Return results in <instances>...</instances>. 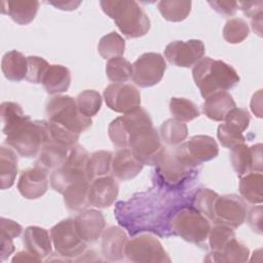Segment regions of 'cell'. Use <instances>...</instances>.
Masks as SVG:
<instances>
[{
  "instance_id": "obj_1",
  "label": "cell",
  "mask_w": 263,
  "mask_h": 263,
  "mask_svg": "<svg viewBox=\"0 0 263 263\" xmlns=\"http://www.w3.org/2000/svg\"><path fill=\"white\" fill-rule=\"evenodd\" d=\"M2 132L6 136L5 144L18 155L27 158L38 156L43 144L50 139L48 122L33 121L28 115Z\"/></svg>"
},
{
  "instance_id": "obj_2",
  "label": "cell",
  "mask_w": 263,
  "mask_h": 263,
  "mask_svg": "<svg viewBox=\"0 0 263 263\" xmlns=\"http://www.w3.org/2000/svg\"><path fill=\"white\" fill-rule=\"evenodd\" d=\"M192 76L202 98L218 92L226 91L239 82L235 69L221 60L202 58L193 66Z\"/></svg>"
},
{
  "instance_id": "obj_3",
  "label": "cell",
  "mask_w": 263,
  "mask_h": 263,
  "mask_svg": "<svg viewBox=\"0 0 263 263\" xmlns=\"http://www.w3.org/2000/svg\"><path fill=\"white\" fill-rule=\"evenodd\" d=\"M100 4L126 38L142 37L150 30V18L137 1L102 0Z\"/></svg>"
},
{
  "instance_id": "obj_4",
  "label": "cell",
  "mask_w": 263,
  "mask_h": 263,
  "mask_svg": "<svg viewBox=\"0 0 263 263\" xmlns=\"http://www.w3.org/2000/svg\"><path fill=\"white\" fill-rule=\"evenodd\" d=\"M45 112L48 122L79 135L92 124L91 118L79 112L76 100L70 96L58 95L52 97L46 103Z\"/></svg>"
},
{
  "instance_id": "obj_5",
  "label": "cell",
  "mask_w": 263,
  "mask_h": 263,
  "mask_svg": "<svg viewBox=\"0 0 263 263\" xmlns=\"http://www.w3.org/2000/svg\"><path fill=\"white\" fill-rule=\"evenodd\" d=\"M170 229L184 240L200 245L208 239L210 220L194 206L184 205L175 211L168 221Z\"/></svg>"
},
{
  "instance_id": "obj_6",
  "label": "cell",
  "mask_w": 263,
  "mask_h": 263,
  "mask_svg": "<svg viewBox=\"0 0 263 263\" xmlns=\"http://www.w3.org/2000/svg\"><path fill=\"white\" fill-rule=\"evenodd\" d=\"M128 148L144 165H157L166 152L159 133L153 125L135 130L129 137Z\"/></svg>"
},
{
  "instance_id": "obj_7",
  "label": "cell",
  "mask_w": 263,
  "mask_h": 263,
  "mask_svg": "<svg viewBox=\"0 0 263 263\" xmlns=\"http://www.w3.org/2000/svg\"><path fill=\"white\" fill-rule=\"evenodd\" d=\"M50 237L55 254L64 261H76L86 251V242L78 235L74 219H65L50 229Z\"/></svg>"
},
{
  "instance_id": "obj_8",
  "label": "cell",
  "mask_w": 263,
  "mask_h": 263,
  "mask_svg": "<svg viewBox=\"0 0 263 263\" xmlns=\"http://www.w3.org/2000/svg\"><path fill=\"white\" fill-rule=\"evenodd\" d=\"M173 152L181 162L190 167H195L216 158L219 147L213 137L197 135L183 142Z\"/></svg>"
},
{
  "instance_id": "obj_9",
  "label": "cell",
  "mask_w": 263,
  "mask_h": 263,
  "mask_svg": "<svg viewBox=\"0 0 263 263\" xmlns=\"http://www.w3.org/2000/svg\"><path fill=\"white\" fill-rule=\"evenodd\" d=\"M124 255L136 263H170L171 258L161 242L152 234L145 233L127 240Z\"/></svg>"
},
{
  "instance_id": "obj_10",
  "label": "cell",
  "mask_w": 263,
  "mask_h": 263,
  "mask_svg": "<svg viewBox=\"0 0 263 263\" xmlns=\"http://www.w3.org/2000/svg\"><path fill=\"white\" fill-rule=\"evenodd\" d=\"M166 70L165 59L158 52H145L133 64V81L140 87H150L160 82Z\"/></svg>"
},
{
  "instance_id": "obj_11",
  "label": "cell",
  "mask_w": 263,
  "mask_h": 263,
  "mask_svg": "<svg viewBox=\"0 0 263 263\" xmlns=\"http://www.w3.org/2000/svg\"><path fill=\"white\" fill-rule=\"evenodd\" d=\"M205 47L201 40H176L164 48V57L168 63L182 68L193 67L204 55Z\"/></svg>"
},
{
  "instance_id": "obj_12",
  "label": "cell",
  "mask_w": 263,
  "mask_h": 263,
  "mask_svg": "<svg viewBox=\"0 0 263 263\" xmlns=\"http://www.w3.org/2000/svg\"><path fill=\"white\" fill-rule=\"evenodd\" d=\"M247 217L245 200L235 194L218 196L214 209V223L224 224L233 229L239 227Z\"/></svg>"
},
{
  "instance_id": "obj_13",
  "label": "cell",
  "mask_w": 263,
  "mask_h": 263,
  "mask_svg": "<svg viewBox=\"0 0 263 263\" xmlns=\"http://www.w3.org/2000/svg\"><path fill=\"white\" fill-rule=\"evenodd\" d=\"M104 99L111 110L126 114L141 105L140 91L133 84L111 83L104 90Z\"/></svg>"
},
{
  "instance_id": "obj_14",
  "label": "cell",
  "mask_w": 263,
  "mask_h": 263,
  "mask_svg": "<svg viewBox=\"0 0 263 263\" xmlns=\"http://www.w3.org/2000/svg\"><path fill=\"white\" fill-rule=\"evenodd\" d=\"M193 167L181 162L174 152H165L156 165V176L161 184L168 189L180 187L190 177Z\"/></svg>"
},
{
  "instance_id": "obj_15",
  "label": "cell",
  "mask_w": 263,
  "mask_h": 263,
  "mask_svg": "<svg viewBox=\"0 0 263 263\" xmlns=\"http://www.w3.org/2000/svg\"><path fill=\"white\" fill-rule=\"evenodd\" d=\"M49 170L35 162V165L23 171L17 181V190L27 199H37L48 189Z\"/></svg>"
},
{
  "instance_id": "obj_16",
  "label": "cell",
  "mask_w": 263,
  "mask_h": 263,
  "mask_svg": "<svg viewBox=\"0 0 263 263\" xmlns=\"http://www.w3.org/2000/svg\"><path fill=\"white\" fill-rule=\"evenodd\" d=\"M74 223L78 235L86 243L97 241L106 226L103 214L93 209L80 212L74 219Z\"/></svg>"
},
{
  "instance_id": "obj_17",
  "label": "cell",
  "mask_w": 263,
  "mask_h": 263,
  "mask_svg": "<svg viewBox=\"0 0 263 263\" xmlns=\"http://www.w3.org/2000/svg\"><path fill=\"white\" fill-rule=\"evenodd\" d=\"M119 192L117 181L112 176H104L90 182L89 203L99 209L109 208L116 200Z\"/></svg>"
},
{
  "instance_id": "obj_18",
  "label": "cell",
  "mask_w": 263,
  "mask_h": 263,
  "mask_svg": "<svg viewBox=\"0 0 263 263\" xmlns=\"http://www.w3.org/2000/svg\"><path fill=\"white\" fill-rule=\"evenodd\" d=\"M128 237L123 229L110 226L102 233V255L107 261L116 262L124 259L125 246Z\"/></svg>"
},
{
  "instance_id": "obj_19",
  "label": "cell",
  "mask_w": 263,
  "mask_h": 263,
  "mask_svg": "<svg viewBox=\"0 0 263 263\" xmlns=\"http://www.w3.org/2000/svg\"><path fill=\"white\" fill-rule=\"evenodd\" d=\"M143 166L144 164L136 158L129 148H121L113 155L111 171L116 179L127 181L137 177Z\"/></svg>"
},
{
  "instance_id": "obj_20",
  "label": "cell",
  "mask_w": 263,
  "mask_h": 263,
  "mask_svg": "<svg viewBox=\"0 0 263 263\" xmlns=\"http://www.w3.org/2000/svg\"><path fill=\"white\" fill-rule=\"evenodd\" d=\"M23 243L27 251L42 260L52 253L50 233L45 228L39 226H29L25 229Z\"/></svg>"
},
{
  "instance_id": "obj_21",
  "label": "cell",
  "mask_w": 263,
  "mask_h": 263,
  "mask_svg": "<svg viewBox=\"0 0 263 263\" xmlns=\"http://www.w3.org/2000/svg\"><path fill=\"white\" fill-rule=\"evenodd\" d=\"M39 5V1L36 0H3L1 12L18 25H28L36 17Z\"/></svg>"
},
{
  "instance_id": "obj_22",
  "label": "cell",
  "mask_w": 263,
  "mask_h": 263,
  "mask_svg": "<svg viewBox=\"0 0 263 263\" xmlns=\"http://www.w3.org/2000/svg\"><path fill=\"white\" fill-rule=\"evenodd\" d=\"M204 100L202 112L214 121H224L227 114L236 107L232 96L227 91H218Z\"/></svg>"
},
{
  "instance_id": "obj_23",
  "label": "cell",
  "mask_w": 263,
  "mask_h": 263,
  "mask_svg": "<svg viewBox=\"0 0 263 263\" xmlns=\"http://www.w3.org/2000/svg\"><path fill=\"white\" fill-rule=\"evenodd\" d=\"M41 83L47 93L58 96L68 90L71 84V72L63 65H50L43 75Z\"/></svg>"
},
{
  "instance_id": "obj_24",
  "label": "cell",
  "mask_w": 263,
  "mask_h": 263,
  "mask_svg": "<svg viewBox=\"0 0 263 263\" xmlns=\"http://www.w3.org/2000/svg\"><path fill=\"white\" fill-rule=\"evenodd\" d=\"M80 180H87L85 170L67 162L53 170L49 178L51 188L62 194L71 184Z\"/></svg>"
},
{
  "instance_id": "obj_25",
  "label": "cell",
  "mask_w": 263,
  "mask_h": 263,
  "mask_svg": "<svg viewBox=\"0 0 263 263\" xmlns=\"http://www.w3.org/2000/svg\"><path fill=\"white\" fill-rule=\"evenodd\" d=\"M249 248L234 237L230 239L220 252L211 251L204 258V261L222 263H242L249 260Z\"/></svg>"
},
{
  "instance_id": "obj_26",
  "label": "cell",
  "mask_w": 263,
  "mask_h": 263,
  "mask_svg": "<svg viewBox=\"0 0 263 263\" xmlns=\"http://www.w3.org/2000/svg\"><path fill=\"white\" fill-rule=\"evenodd\" d=\"M88 180H80L71 184L63 193L64 202L68 210L72 212H82L87 209L89 203Z\"/></svg>"
},
{
  "instance_id": "obj_27",
  "label": "cell",
  "mask_w": 263,
  "mask_h": 263,
  "mask_svg": "<svg viewBox=\"0 0 263 263\" xmlns=\"http://www.w3.org/2000/svg\"><path fill=\"white\" fill-rule=\"evenodd\" d=\"M69 150L70 148L49 139L43 144L36 163L41 164L47 170H55L66 162Z\"/></svg>"
},
{
  "instance_id": "obj_28",
  "label": "cell",
  "mask_w": 263,
  "mask_h": 263,
  "mask_svg": "<svg viewBox=\"0 0 263 263\" xmlns=\"http://www.w3.org/2000/svg\"><path fill=\"white\" fill-rule=\"evenodd\" d=\"M1 70L6 79L18 82L26 79L28 72V59L17 50H10L2 58Z\"/></svg>"
},
{
  "instance_id": "obj_29",
  "label": "cell",
  "mask_w": 263,
  "mask_h": 263,
  "mask_svg": "<svg viewBox=\"0 0 263 263\" xmlns=\"http://www.w3.org/2000/svg\"><path fill=\"white\" fill-rule=\"evenodd\" d=\"M17 153L10 147H0V187L2 190L10 188L17 175Z\"/></svg>"
},
{
  "instance_id": "obj_30",
  "label": "cell",
  "mask_w": 263,
  "mask_h": 263,
  "mask_svg": "<svg viewBox=\"0 0 263 263\" xmlns=\"http://www.w3.org/2000/svg\"><path fill=\"white\" fill-rule=\"evenodd\" d=\"M263 176L262 173L251 172L239 181V193L241 198L252 204H262L263 201Z\"/></svg>"
},
{
  "instance_id": "obj_31",
  "label": "cell",
  "mask_w": 263,
  "mask_h": 263,
  "mask_svg": "<svg viewBox=\"0 0 263 263\" xmlns=\"http://www.w3.org/2000/svg\"><path fill=\"white\" fill-rule=\"evenodd\" d=\"M113 154L107 150H99L89 155L85 173L89 182L107 176L111 171Z\"/></svg>"
},
{
  "instance_id": "obj_32",
  "label": "cell",
  "mask_w": 263,
  "mask_h": 263,
  "mask_svg": "<svg viewBox=\"0 0 263 263\" xmlns=\"http://www.w3.org/2000/svg\"><path fill=\"white\" fill-rule=\"evenodd\" d=\"M159 136L163 143L168 146H179L188 137V127L185 122L170 118L162 122L159 127Z\"/></svg>"
},
{
  "instance_id": "obj_33",
  "label": "cell",
  "mask_w": 263,
  "mask_h": 263,
  "mask_svg": "<svg viewBox=\"0 0 263 263\" xmlns=\"http://www.w3.org/2000/svg\"><path fill=\"white\" fill-rule=\"evenodd\" d=\"M192 2L188 0H161L157 7L162 17L168 22H182L191 11Z\"/></svg>"
},
{
  "instance_id": "obj_34",
  "label": "cell",
  "mask_w": 263,
  "mask_h": 263,
  "mask_svg": "<svg viewBox=\"0 0 263 263\" xmlns=\"http://www.w3.org/2000/svg\"><path fill=\"white\" fill-rule=\"evenodd\" d=\"M230 161L238 177H242L253 172V153L251 147L245 143L231 148Z\"/></svg>"
},
{
  "instance_id": "obj_35",
  "label": "cell",
  "mask_w": 263,
  "mask_h": 263,
  "mask_svg": "<svg viewBox=\"0 0 263 263\" xmlns=\"http://www.w3.org/2000/svg\"><path fill=\"white\" fill-rule=\"evenodd\" d=\"M125 48V41L116 32L108 33L103 36L98 44V52L105 60L122 57Z\"/></svg>"
},
{
  "instance_id": "obj_36",
  "label": "cell",
  "mask_w": 263,
  "mask_h": 263,
  "mask_svg": "<svg viewBox=\"0 0 263 263\" xmlns=\"http://www.w3.org/2000/svg\"><path fill=\"white\" fill-rule=\"evenodd\" d=\"M106 75L113 83H124L133 77V65L123 57L108 60Z\"/></svg>"
},
{
  "instance_id": "obj_37",
  "label": "cell",
  "mask_w": 263,
  "mask_h": 263,
  "mask_svg": "<svg viewBox=\"0 0 263 263\" xmlns=\"http://www.w3.org/2000/svg\"><path fill=\"white\" fill-rule=\"evenodd\" d=\"M170 111L174 118L182 122H188L200 115L198 107L185 98H172L170 101Z\"/></svg>"
},
{
  "instance_id": "obj_38",
  "label": "cell",
  "mask_w": 263,
  "mask_h": 263,
  "mask_svg": "<svg viewBox=\"0 0 263 263\" xmlns=\"http://www.w3.org/2000/svg\"><path fill=\"white\" fill-rule=\"evenodd\" d=\"M76 104L79 112L86 117L95 116L102 107V97L95 89H85L76 97Z\"/></svg>"
},
{
  "instance_id": "obj_39",
  "label": "cell",
  "mask_w": 263,
  "mask_h": 263,
  "mask_svg": "<svg viewBox=\"0 0 263 263\" xmlns=\"http://www.w3.org/2000/svg\"><path fill=\"white\" fill-rule=\"evenodd\" d=\"M250 34L247 22L240 17H233L226 22L223 28V37L230 44L241 43Z\"/></svg>"
},
{
  "instance_id": "obj_40",
  "label": "cell",
  "mask_w": 263,
  "mask_h": 263,
  "mask_svg": "<svg viewBox=\"0 0 263 263\" xmlns=\"http://www.w3.org/2000/svg\"><path fill=\"white\" fill-rule=\"evenodd\" d=\"M218 193L209 188H200L193 195V205L210 221L214 220L215 202L218 198Z\"/></svg>"
},
{
  "instance_id": "obj_41",
  "label": "cell",
  "mask_w": 263,
  "mask_h": 263,
  "mask_svg": "<svg viewBox=\"0 0 263 263\" xmlns=\"http://www.w3.org/2000/svg\"><path fill=\"white\" fill-rule=\"evenodd\" d=\"M234 237L235 232L233 228L226 226L224 224L215 223V225L211 227L208 235L211 251L220 252L226 246V243Z\"/></svg>"
},
{
  "instance_id": "obj_42",
  "label": "cell",
  "mask_w": 263,
  "mask_h": 263,
  "mask_svg": "<svg viewBox=\"0 0 263 263\" xmlns=\"http://www.w3.org/2000/svg\"><path fill=\"white\" fill-rule=\"evenodd\" d=\"M108 135L111 142L118 148H128L129 133L124 122L123 116H119L111 121L108 127Z\"/></svg>"
},
{
  "instance_id": "obj_43",
  "label": "cell",
  "mask_w": 263,
  "mask_h": 263,
  "mask_svg": "<svg viewBox=\"0 0 263 263\" xmlns=\"http://www.w3.org/2000/svg\"><path fill=\"white\" fill-rule=\"evenodd\" d=\"M224 123L232 130L243 134L245 130L248 129L250 122H251V116L249 112L246 109L234 107L225 117Z\"/></svg>"
},
{
  "instance_id": "obj_44",
  "label": "cell",
  "mask_w": 263,
  "mask_h": 263,
  "mask_svg": "<svg viewBox=\"0 0 263 263\" xmlns=\"http://www.w3.org/2000/svg\"><path fill=\"white\" fill-rule=\"evenodd\" d=\"M28 59V72L26 80L31 83H41L42 77L45 74L47 68L50 66L46 60L37 55L27 57Z\"/></svg>"
},
{
  "instance_id": "obj_45",
  "label": "cell",
  "mask_w": 263,
  "mask_h": 263,
  "mask_svg": "<svg viewBox=\"0 0 263 263\" xmlns=\"http://www.w3.org/2000/svg\"><path fill=\"white\" fill-rule=\"evenodd\" d=\"M1 121L3 124L2 130L7 129L18 120H21L26 114L22 107L13 102H3L1 104Z\"/></svg>"
},
{
  "instance_id": "obj_46",
  "label": "cell",
  "mask_w": 263,
  "mask_h": 263,
  "mask_svg": "<svg viewBox=\"0 0 263 263\" xmlns=\"http://www.w3.org/2000/svg\"><path fill=\"white\" fill-rule=\"evenodd\" d=\"M217 137L221 145L225 148L231 149L232 147L245 143L246 137L243 134H238L236 132H233L228 126L225 125V123H221L218 126L217 129Z\"/></svg>"
},
{
  "instance_id": "obj_47",
  "label": "cell",
  "mask_w": 263,
  "mask_h": 263,
  "mask_svg": "<svg viewBox=\"0 0 263 263\" xmlns=\"http://www.w3.org/2000/svg\"><path fill=\"white\" fill-rule=\"evenodd\" d=\"M23 227L17 222L1 217L0 218V236L10 239L18 237L22 234Z\"/></svg>"
},
{
  "instance_id": "obj_48",
  "label": "cell",
  "mask_w": 263,
  "mask_h": 263,
  "mask_svg": "<svg viewBox=\"0 0 263 263\" xmlns=\"http://www.w3.org/2000/svg\"><path fill=\"white\" fill-rule=\"evenodd\" d=\"M208 3L211 5V7L217 11L219 14L223 15L224 17L232 16L235 14V12L238 9L237 1H208Z\"/></svg>"
},
{
  "instance_id": "obj_49",
  "label": "cell",
  "mask_w": 263,
  "mask_h": 263,
  "mask_svg": "<svg viewBox=\"0 0 263 263\" xmlns=\"http://www.w3.org/2000/svg\"><path fill=\"white\" fill-rule=\"evenodd\" d=\"M238 8L243 12V14L250 18H253L261 13H263V1L262 0H252V1H238Z\"/></svg>"
},
{
  "instance_id": "obj_50",
  "label": "cell",
  "mask_w": 263,
  "mask_h": 263,
  "mask_svg": "<svg viewBox=\"0 0 263 263\" xmlns=\"http://www.w3.org/2000/svg\"><path fill=\"white\" fill-rule=\"evenodd\" d=\"M249 226L258 234H262V205L253 206L246 217Z\"/></svg>"
},
{
  "instance_id": "obj_51",
  "label": "cell",
  "mask_w": 263,
  "mask_h": 263,
  "mask_svg": "<svg viewBox=\"0 0 263 263\" xmlns=\"http://www.w3.org/2000/svg\"><path fill=\"white\" fill-rule=\"evenodd\" d=\"M13 239L0 236V259L1 261L8 258L14 252Z\"/></svg>"
},
{
  "instance_id": "obj_52",
  "label": "cell",
  "mask_w": 263,
  "mask_h": 263,
  "mask_svg": "<svg viewBox=\"0 0 263 263\" xmlns=\"http://www.w3.org/2000/svg\"><path fill=\"white\" fill-rule=\"evenodd\" d=\"M253 153V172L262 173V144L251 146Z\"/></svg>"
},
{
  "instance_id": "obj_53",
  "label": "cell",
  "mask_w": 263,
  "mask_h": 263,
  "mask_svg": "<svg viewBox=\"0 0 263 263\" xmlns=\"http://www.w3.org/2000/svg\"><path fill=\"white\" fill-rule=\"evenodd\" d=\"M11 261L12 262H41L43 260L26 250V251H21L16 253Z\"/></svg>"
},
{
  "instance_id": "obj_54",
  "label": "cell",
  "mask_w": 263,
  "mask_h": 263,
  "mask_svg": "<svg viewBox=\"0 0 263 263\" xmlns=\"http://www.w3.org/2000/svg\"><path fill=\"white\" fill-rule=\"evenodd\" d=\"M47 3L62 10H74L81 4V1H48Z\"/></svg>"
},
{
  "instance_id": "obj_55",
  "label": "cell",
  "mask_w": 263,
  "mask_h": 263,
  "mask_svg": "<svg viewBox=\"0 0 263 263\" xmlns=\"http://www.w3.org/2000/svg\"><path fill=\"white\" fill-rule=\"evenodd\" d=\"M261 89H259L256 93L253 95L252 101H251V109L253 111V113L255 115H257V117H261Z\"/></svg>"
},
{
  "instance_id": "obj_56",
  "label": "cell",
  "mask_w": 263,
  "mask_h": 263,
  "mask_svg": "<svg viewBox=\"0 0 263 263\" xmlns=\"http://www.w3.org/2000/svg\"><path fill=\"white\" fill-rule=\"evenodd\" d=\"M262 15L263 13L251 18V26L255 33L258 34V36H262Z\"/></svg>"
}]
</instances>
